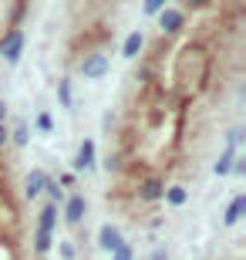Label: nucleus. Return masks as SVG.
Segmentation results:
<instances>
[{
	"instance_id": "9b49d317",
	"label": "nucleus",
	"mask_w": 246,
	"mask_h": 260,
	"mask_svg": "<svg viewBox=\"0 0 246 260\" xmlns=\"http://www.w3.org/2000/svg\"><path fill=\"white\" fill-rule=\"evenodd\" d=\"M186 186L182 183H172V186H165V189H162V200H165V206H182V203H186Z\"/></svg>"
},
{
	"instance_id": "2eb2a0df",
	"label": "nucleus",
	"mask_w": 246,
	"mask_h": 260,
	"mask_svg": "<svg viewBox=\"0 0 246 260\" xmlns=\"http://www.w3.org/2000/svg\"><path fill=\"white\" fill-rule=\"evenodd\" d=\"M44 193H48L51 203H57V206L64 203V186L57 183V179H44Z\"/></svg>"
},
{
	"instance_id": "39448f33",
	"label": "nucleus",
	"mask_w": 246,
	"mask_h": 260,
	"mask_svg": "<svg viewBox=\"0 0 246 260\" xmlns=\"http://www.w3.org/2000/svg\"><path fill=\"white\" fill-rule=\"evenodd\" d=\"M108 71V54L104 51H85L81 58V75L85 78H101Z\"/></svg>"
},
{
	"instance_id": "0eeeda50",
	"label": "nucleus",
	"mask_w": 246,
	"mask_h": 260,
	"mask_svg": "<svg viewBox=\"0 0 246 260\" xmlns=\"http://www.w3.org/2000/svg\"><path fill=\"white\" fill-rule=\"evenodd\" d=\"M75 169H78V173H88V169H95V139H85V142L78 145Z\"/></svg>"
},
{
	"instance_id": "ddd939ff",
	"label": "nucleus",
	"mask_w": 246,
	"mask_h": 260,
	"mask_svg": "<svg viewBox=\"0 0 246 260\" xmlns=\"http://www.w3.org/2000/svg\"><path fill=\"white\" fill-rule=\"evenodd\" d=\"M233 159H236V145L229 142L223 152H219V159H216V176H229V169H233Z\"/></svg>"
},
{
	"instance_id": "6e6552de",
	"label": "nucleus",
	"mask_w": 246,
	"mask_h": 260,
	"mask_svg": "<svg viewBox=\"0 0 246 260\" xmlns=\"http://www.w3.org/2000/svg\"><path fill=\"white\" fill-rule=\"evenodd\" d=\"M142 51H145V34H142V30H132V34L125 38V44H122V54L132 61V58H138Z\"/></svg>"
},
{
	"instance_id": "cd10ccee",
	"label": "nucleus",
	"mask_w": 246,
	"mask_h": 260,
	"mask_svg": "<svg viewBox=\"0 0 246 260\" xmlns=\"http://www.w3.org/2000/svg\"><path fill=\"white\" fill-rule=\"evenodd\" d=\"M152 260H169V253H165V250H155V257H152Z\"/></svg>"
},
{
	"instance_id": "f257e3e1",
	"label": "nucleus",
	"mask_w": 246,
	"mask_h": 260,
	"mask_svg": "<svg viewBox=\"0 0 246 260\" xmlns=\"http://www.w3.org/2000/svg\"><path fill=\"white\" fill-rule=\"evenodd\" d=\"M209 75H213V51H209V44L206 41H186L182 51L175 54V64H172L169 91L186 105V102H192V98H199L206 91Z\"/></svg>"
},
{
	"instance_id": "f8f14e48",
	"label": "nucleus",
	"mask_w": 246,
	"mask_h": 260,
	"mask_svg": "<svg viewBox=\"0 0 246 260\" xmlns=\"http://www.w3.org/2000/svg\"><path fill=\"white\" fill-rule=\"evenodd\" d=\"M118 243H122V233L115 230V226H101V233H98V247L112 253L115 247H118Z\"/></svg>"
},
{
	"instance_id": "393cba45",
	"label": "nucleus",
	"mask_w": 246,
	"mask_h": 260,
	"mask_svg": "<svg viewBox=\"0 0 246 260\" xmlns=\"http://www.w3.org/2000/svg\"><path fill=\"white\" fill-rule=\"evenodd\" d=\"M7 142H10V128L4 125V122H0V149H4V145H7Z\"/></svg>"
},
{
	"instance_id": "6ab92c4d",
	"label": "nucleus",
	"mask_w": 246,
	"mask_h": 260,
	"mask_svg": "<svg viewBox=\"0 0 246 260\" xmlns=\"http://www.w3.org/2000/svg\"><path fill=\"white\" fill-rule=\"evenodd\" d=\"M104 169H108V173H122V152H108L104 155Z\"/></svg>"
},
{
	"instance_id": "5701e85b",
	"label": "nucleus",
	"mask_w": 246,
	"mask_h": 260,
	"mask_svg": "<svg viewBox=\"0 0 246 260\" xmlns=\"http://www.w3.org/2000/svg\"><path fill=\"white\" fill-rule=\"evenodd\" d=\"M165 4H169V0H145V14H159Z\"/></svg>"
},
{
	"instance_id": "a211bd4d",
	"label": "nucleus",
	"mask_w": 246,
	"mask_h": 260,
	"mask_svg": "<svg viewBox=\"0 0 246 260\" xmlns=\"http://www.w3.org/2000/svg\"><path fill=\"white\" fill-rule=\"evenodd\" d=\"M57 102H61L64 108H71V102H75V98H71V81H67V78H61V85H57Z\"/></svg>"
},
{
	"instance_id": "423d86ee",
	"label": "nucleus",
	"mask_w": 246,
	"mask_h": 260,
	"mask_svg": "<svg viewBox=\"0 0 246 260\" xmlns=\"http://www.w3.org/2000/svg\"><path fill=\"white\" fill-rule=\"evenodd\" d=\"M85 213H88V200L81 193H75V196L64 200V223L67 226H78V223L85 220Z\"/></svg>"
},
{
	"instance_id": "f03ea898",
	"label": "nucleus",
	"mask_w": 246,
	"mask_h": 260,
	"mask_svg": "<svg viewBox=\"0 0 246 260\" xmlns=\"http://www.w3.org/2000/svg\"><path fill=\"white\" fill-rule=\"evenodd\" d=\"M20 54H24V30L20 27H10L4 38H0V58L7 64H17Z\"/></svg>"
},
{
	"instance_id": "20e7f679",
	"label": "nucleus",
	"mask_w": 246,
	"mask_h": 260,
	"mask_svg": "<svg viewBox=\"0 0 246 260\" xmlns=\"http://www.w3.org/2000/svg\"><path fill=\"white\" fill-rule=\"evenodd\" d=\"M159 27H162V38H175V34L186 30V14H182V10L162 7L159 10Z\"/></svg>"
},
{
	"instance_id": "f3484780",
	"label": "nucleus",
	"mask_w": 246,
	"mask_h": 260,
	"mask_svg": "<svg viewBox=\"0 0 246 260\" xmlns=\"http://www.w3.org/2000/svg\"><path fill=\"white\" fill-rule=\"evenodd\" d=\"M10 142L17 145V149H24V145L30 142V128L24 125V122H17V128H14V132H10Z\"/></svg>"
},
{
	"instance_id": "bb28decb",
	"label": "nucleus",
	"mask_w": 246,
	"mask_h": 260,
	"mask_svg": "<svg viewBox=\"0 0 246 260\" xmlns=\"http://www.w3.org/2000/svg\"><path fill=\"white\" fill-rule=\"evenodd\" d=\"M4 118H7V102L0 98V122H4Z\"/></svg>"
},
{
	"instance_id": "dca6fc26",
	"label": "nucleus",
	"mask_w": 246,
	"mask_h": 260,
	"mask_svg": "<svg viewBox=\"0 0 246 260\" xmlns=\"http://www.w3.org/2000/svg\"><path fill=\"white\" fill-rule=\"evenodd\" d=\"M51 243H54V233H41L38 230V237H34V253H38V257H44V253L51 250Z\"/></svg>"
},
{
	"instance_id": "b1692460",
	"label": "nucleus",
	"mask_w": 246,
	"mask_h": 260,
	"mask_svg": "<svg viewBox=\"0 0 246 260\" xmlns=\"http://www.w3.org/2000/svg\"><path fill=\"white\" fill-rule=\"evenodd\" d=\"M186 4V10H202V7H209L213 0H182Z\"/></svg>"
},
{
	"instance_id": "7ed1b4c3",
	"label": "nucleus",
	"mask_w": 246,
	"mask_h": 260,
	"mask_svg": "<svg viewBox=\"0 0 246 260\" xmlns=\"http://www.w3.org/2000/svg\"><path fill=\"white\" fill-rule=\"evenodd\" d=\"M162 189H165V179H162L159 173L142 176L138 186H135V193H138V200H142V203H159L162 200Z\"/></svg>"
},
{
	"instance_id": "aec40b11",
	"label": "nucleus",
	"mask_w": 246,
	"mask_h": 260,
	"mask_svg": "<svg viewBox=\"0 0 246 260\" xmlns=\"http://www.w3.org/2000/svg\"><path fill=\"white\" fill-rule=\"evenodd\" d=\"M112 260H132V247H128V243H118L112 250Z\"/></svg>"
},
{
	"instance_id": "4be33fe9",
	"label": "nucleus",
	"mask_w": 246,
	"mask_h": 260,
	"mask_svg": "<svg viewBox=\"0 0 246 260\" xmlns=\"http://www.w3.org/2000/svg\"><path fill=\"white\" fill-rule=\"evenodd\" d=\"M57 250H61V260H75V243H71V240H64Z\"/></svg>"
},
{
	"instance_id": "1a4fd4ad",
	"label": "nucleus",
	"mask_w": 246,
	"mask_h": 260,
	"mask_svg": "<svg viewBox=\"0 0 246 260\" xmlns=\"http://www.w3.org/2000/svg\"><path fill=\"white\" fill-rule=\"evenodd\" d=\"M44 169H30L27 173V183H24V193H27V200H38L41 193H44Z\"/></svg>"
},
{
	"instance_id": "412c9836",
	"label": "nucleus",
	"mask_w": 246,
	"mask_h": 260,
	"mask_svg": "<svg viewBox=\"0 0 246 260\" xmlns=\"http://www.w3.org/2000/svg\"><path fill=\"white\" fill-rule=\"evenodd\" d=\"M38 128H41V132H51V128H54V118H51V112H41V115H38Z\"/></svg>"
},
{
	"instance_id": "9d476101",
	"label": "nucleus",
	"mask_w": 246,
	"mask_h": 260,
	"mask_svg": "<svg viewBox=\"0 0 246 260\" xmlns=\"http://www.w3.org/2000/svg\"><path fill=\"white\" fill-rule=\"evenodd\" d=\"M54 223H57V203H44V210H41V220H38V230L41 233H54Z\"/></svg>"
},
{
	"instance_id": "4468645a",
	"label": "nucleus",
	"mask_w": 246,
	"mask_h": 260,
	"mask_svg": "<svg viewBox=\"0 0 246 260\" xmlns=\"http://www.w3.org/2000/svg\"><path fill=\"white\" fill-rule=\"evenodd\" d=\"M246 213V196H233V203H229V210H226V226H236L239 223V216Z\"/></svg>"
},
{
	"instance_id": "a878e982",
	"label": "nucleus",
	"mask_w": 246,
	"mask_h": 260,
	"mask_svg": "<svg viewBox=\"0 0 246 260\" xmlns=\"http://www.w3.org/2000/svg\"><path fill=\"white\" fill-rule=\"evenodd\" d=\"M57 183H61V186H75L78 179H75V173H64V176H61V179H57Z\"/></svg>"
}]
</instances>
